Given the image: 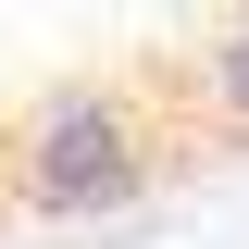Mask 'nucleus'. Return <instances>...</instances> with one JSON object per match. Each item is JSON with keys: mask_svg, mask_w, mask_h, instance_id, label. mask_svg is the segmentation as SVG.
I'll return each instance as SVG.
<instances>
[{"mask_svg": "<svg viewBox=\"0 0 249 249\" xmlns=\"http://www.w3.org/2000/svg\"><path fill=\"white\" fill-rule=\"evenodd\" d=\"M150 124L137 100L100 88V75H62L25 124H13V212L25 224H112L137 187H150Z\"/></svg>", "mask_w": 249, "mask_h": 249, "instance_id": "obj_1", "label": "nucleus"}, {"mask_svg": "<svg viewBox=\"0 0 249 249\" xmlns=\"http://www.w3.org/2000/svg\"><path fill=\"white\" fill-rule=\"evenodd\" d=\"M199 112H212L224 137H249V13H224V25L199 37Z\"/></svg>", "mask_w": 249, "mask_h": 249, "instance_id": "obj_2", "label": "nucleus"}]
</instances>
